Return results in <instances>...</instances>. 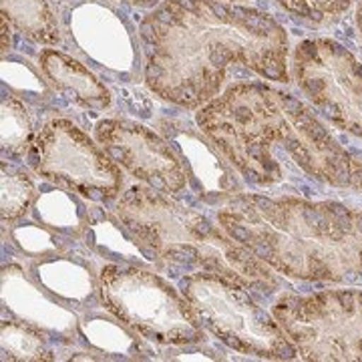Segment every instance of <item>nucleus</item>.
Returning <instances> with one entry per match:
<instances>
[{
  "label": "nucleus",
  "instance_id": "f257e3e1",
  "mask_svg": "<svg viewBox=\"0 0 362 362\" xmlns=\"http://www.w3.org/2000/svg\"><path fill=\"white\" fill-rule=\"evenodd\" d=\"M143 81L181 109L214 101L233 66L288 83V35L272 14L223 0H163L141 18Z\"/></svg>",
  "mask_w": 362,
  "mask_h": 362
},
{
  "label": "nucleus",
  "instance_id": "f03ea898",
  "mask_svg": "<svg viewBox=\"0 0 362 362\" xmlns=\"http://www.w3.org/2000/svg\"><path fill=\"white\" fill-rule=\"evenodd\" d=\"M204 131L252 185H274L286 173L362 192V161L346 153L310 107L266 83H235L195 113Z\"/></svg>",
  "mask_w": 362,
  "mask_h": 362
},
{
  "label": "nucleus",
  "instance_id": "7ed1b4c3",
  "mask_svg": "<svg viewBox=\"0 0 362 362\" xmlns=\"http://www.w3.org/2000/svg\"><path fill=\"white\" fill-rule=\"evenodd\" d=\"M216 220L272 270L308 282H362V214L337 202L235 194Z\"/></svg>",
  "mask_w": 362,
  "mask_h": 362
},
{
  "label": "nucleus",
  "instance_id": "20e7f679",
  "mask_svg": "<svg viewBox=\"0 0 362 362\" xmlns=\"http://www.w3.org/2000/svg\"><path fill=\"white\" fill-rule=\"evenodd\" d=\"M113 211L149 254L157 272L169 276L211 272L259 296H270L282 284L270 266L232 238L220 221L173 195L135 183L117 197Z\"/></svg>",
  "mask_w": 362,
  "mask_h": 362
},
{
  "label": "nucleus",
  "instance_id": "39448f33",
  "mask_svg": "<svg viewBox=\"0 0 362 362\" xmlns=\"http://www.w3.org/2000/svg\"><path fill=\"white\" fill-rule=\"evenodd\" d=\"M99 304L149 344L195 346L207 340V330L180 288L149 266L101 264Z\"/></svg>",
  "mask_w": 362,
  "mask_h": 362
},
{
  "label": "nucleus",
  "instance_id": "423d86ee",
  "mask_svg": "<svg viewBox=\"0 0 362 362\" xmlns=\"http://www.w3.org/2000/svg\"><path fill=\"white\" fill-rule=\"evenodd\" d=\"M180 290L202 326L228 349L268 361L298 356L274 314L259 306L246 286L211 272H192L180 280Z\"/></svg>",
  "mask_w": 362,
  "mask_h": 362
},
{
  "label": "nucleus",
  "instance_id": "0eeeda50",
  "mask_svg": "<svg viewBox=\"0 0 362 362\" xmlns=\"http://www.w3.org/2000/svg\"><path fill=\"white\" fill-rule=\"evenodd\" d=\"M26 161L39 177L93 204H111L123 194L121 168L101 143L66 117H52L40 125Z\"/></svg>",
  "mask_w": 362,
  "mask_h": 362
},
{
  "label": "nucleus",
  "instance_id": "6e6552de",
  "mask_svg": "<svg viewBox=\"0 0 362 362\" xmlns=\"http://www.w3.org/2000/svg\"><path fill=\"white\" fill-rule=\"evenodd\" d=\"M65 45L83 63L113 83H139L141 39L113 0H54Z\"/></svg>",
  "mask_w": 362,
  "mask_h": 362
},
{
  "label": "nucleus",
  "instance_id": "1a4fd4ad",
  "mask_svg": "<svg viewBox=\"0 0 362 362\" xmlns=\"http://www.w3.org/2000/svg\"><path fill=\"white\" fill-rule=\"evenodd\" d=\"M272 314L302 361H362V290L290 294Z\"/></svg>",
  "mask_w": 362,
  "mask_h": 362
},
{
  "label": "nucleus",
  "instance_id": "9d476101",
  "mask_svg": "<svg viewBox=\"0 0 362 362\" xmlns=\"http://www.w3.org/2000/svg\"><path fill=\"white\" fill-rule=\"evenodd\" d=\"M292 69L300 89L324 117L362 137V63L344 45L302 40L294 49Z\"/></svg>",
  "mask_w": 362,
  "mask_h": 362
},
{
  "label": "nucleus",
  "instance_id": "9b49d317",
  "mask_svg": "<svg viewBox=\"0 0 362 362\" xmlns=\"http://www.w3.org/2000/svg\"><path fill=\"white\" fill-rule=\"evenodd\" d=\"M93 133L117 165L139 183L173 197H181L192 187L183 159L156 129L113 117L101 119Z\"/></svg>",
  "mask_w": 362,
  "mask_h": 362
},
{
  "label": "nucleus",
  "instance_id": "f8f14e48",
  "mask_svg": "<svg viewBox=\"0 0 362 362\" xmlns=\"http://www.w3.org/2000/svg\"><path fill=\"white\" fill-rule=\"evenodd\" d=\"M157 129L183 159L189 171V185L206 204L218 206L228 197L244 192L235 168L199 127L183 119L163 117L157 121Z\"/></svg>",
  "mask_w": 362,
  "mask_h": 362
},
{
  "label": "nucleus",
  "instance_id": "ddd939ff",
  "mask_svg": "<svg viewBox=\"0 0 362 362\" xmlns=\"http://www.w3.org/2000/svg\"><path fill=\"white\" fill-rule=\"evenodd\" d=\"M0 298L2 308L8 314L33 324L47 332L52 340L61 344H75L77 342L78 314L71 306L52 298L47 290H42L23 266L18 264H4L0 276Z\"/></svg>",
  "mask_w": 362,
  "mask_h": 362
},
{
  "label": "nucleus",
  "instance_id": "4468645a",
  "mask_svg": "<svg viewBox=\"0 0 362 362\" xmlns=\"http://www.w3.org/2000/svg\"><path fill=\"white\" fill-rule=\"evenodd\" d=\"M93 252L77 250L30 259L28 276L52 298L77 310L99 304V268L89 264Z\"/></svg>",
  "mask_w": 362,
  "mask_h": 362
},
{
  "label": "nucleus",
  "instance_id": "2eb2a0df",
  "mask_svg": "<svg viewBox=\"0 0 362 362\" xmlns=\"http://www.w3.org/2000/svg\"><path fill=\"white\" fill-rule=\"evenodd\" d=\"M37 65L52 89L81 109L105 111L113 103L109 87L77 57L57 49H42L37 54Z\"/></svg>",
  "mask_w": 362,
  "mask_h": 362
},
{
  "label": "nucleus",
  "instance_id": "dca6fc26",
  "mask_svg": "<svg viewBox=\"0 0 362 362\" xmlns=\"http://www.w3.org/2000/svg\"><path fill=\"white\" fill-rule=\"evenodd\" d=\"M77 342L105 358L143 361L147 358L145 354H151L147 342L139 334H135L129 326L121 322L117 316L105 310L101 304L97 308L90 306L81 312Z\"/></svg>",
  "mask_w": 362,
  "mask_h": 362
},
{
  "label": "nucleus",
  "instance_id": "f3484780",
  "mask_svg": "<svg viewBox=\"0 0 362 362\" xmlns=\"http://www.w3.org/2000/svg\"><path fill=\"white\" fill-rule=\"evenodd\" d=\"M83 242L87 250L93 252L95 258L115 264H141L153 266L149 254L141 247V244L133 238V233L125 228V223L117 218V214L105 211L101 204L89 206V221L83 235Z\"/></svg>",
  "mask_w": 362,
  "mask_h": 362
},
{
  "label": "nucleus",
  "instance_id": "a211bd4d",
  "mask_svg": "<svg viewBox=\"0 0 362 362\" xmlns=\"http://www.w3.org/2000/svg\"><path fill=\"white\" fill-rule=\"evenodd\" d=\"M35 221L65 238L83 240L89 221V202L65 187H47L30 207Z\"/></svg>",
  "mask_w": 362,
  "mask_h": 362
},
{
  "label": "nucleus",
  "instance_id": "6ab92c4d",
  "mask_svg": "<svg viewBox=\"0 0 362 362\" xmlns=\"http://www.w3.org/2000/svg\"><path fill=\"white\" fill-rule=\"evenodd\" d=\"M0 8L25 39L47 47L65 45L59 16L49 0H0Z\"/></svg>",
  "mask_w": 362,
  "mask_h": 362
},
{
  "label": "nucleus",
  "instance_id": "aec40b11",
  "mask_svg": "<svg viewBox=\"0 0 362 362\" xmlns=\"http://www.w3.org/2000/svg\"><path fill=\"white\" fill-rule=\"evenodd\" d=\"M51 340L40 328L23 320H2L0 322V349L2 361L11 362H51L57 358Z\"/></svg>",
  "mask_w": 362,
  "mask_h": 362
},
{
  "label": "nucleus",
  "instance_id": "412c9836",
  "mask_svg": "<svg viewBox=\"0 0 362 362\" xmlns=\"http://www.w3.org/2000/svg\"><path fill=\"white\" fill-rule=\"evenodd\" d=\"M35 121L26 109L25 101L11 93L2 95L0 103V149L4 159H25L37 139Z\"/></svg>",
  "mask_w": 362,
  "mask_h": 362
},
{
  "label": "nucleus",
  "instance_id": "4be33fe9",
  "mask_svg": "<svg viewBox=\"0 0 362 362\" xmlns=\"http://www.w3.org/2000/svg\"><path fill=\"white\" fill-rule=\"evenodd\" d=\"M0 77L4 89L28 105H42L52 97L51 83L42 75L40 66L21 54H2Z\"/></svg>",
  "mask_w": 362,
  "mask_h": 362
},
{
  "label": "nucleus",
  "instance_id": "5701e85b",
  "mask_svg": "<svg viewBox=\"0 0 362 362\" xmlns=\"http://www.w3.org/2000/svg\"><path fill=\"white\" fill-rule=\"evenodd\" d=\"M0 180V216L4 226L25 218L33 207L37 194V183L25 169L13 168L8 161H2Z\"/></svg>",
  "mask_w": 362,
  "mask_h": 362
},
{
  "label": "nucleus",
  "instance_id": "b1692460",
  "mask_svg": "<svg viewBox=\"0 0 362 362\" xmlns=\"http://www.w3.org/2000/svg\"><path fill=\"white\" fill-rule=\"evenodd\" d=\"M65 235L40 226L39 221H26L11 228V240L18 252L28 259L45 258L73 250V244L63 242Z\"/></svg>",
  "mask_w": 362,
  "mask_h": 362
},
{
  "label": "nucleus",
  "instance_id": "393cba45",
  "mask_svg": "<svg viewBox=\"0 0 362 362\" xmlns=\"http://www.w3.org/2000/svg\"><path fill=\"white\" fill-rule=\"evenodd\" d=\"M276 2L298 18L310 23H324L328 18H337L346 13L354 0H276Z\"/></svg>",
  "mask_w": 362,
  "mask_h": 362
},
{
  "label": "nucleus",
  "instance_id": "a878e982",
  "mask_svg": "<svg viewBox=\"0 0 362 362\" xmlns=\"http://www.w3.org/2000/svg\"><path fill=\"white\" fill-rule=\"evenodd\" d=\"M2 54H8L13 49V40H11V21L2 14Z\"/></svg>",
  "mask_w": 362,
  "mask_h": 362
},
{
  "label": "nucleus",
  "instance_id": "bb28decb",
  "mask_svg": "<svg viewBox=\"0 0 362 362\" xmlns=\"http://www.w3.org/2000/svg\"><path fill=\"white\" fill-rule=\"evenodd\" d=\"M171 361H214V356H206V354H197V352H189V354H175L169 356Z\"/></svg>",
  "mask_w": 362,
  "mask_h": 362
},
{
  "label": "nucleus",
  "instance_id": "cd10ccee",
  "mask_svg": "<svg viewBox=\"0 0 362 362\" xmlns=\"http://www.w3.org/2000/svg\"><path fill=\"white\" fill-rule=\"evenodd\" d=\"M125 4H131V6H137V8H151L156 6L159 0H121Z\"/></svg>",
  "mask_w": 362,
  "mask_h": 362
},
{
  "label": "nucleus",
  "instance_id": "c85d7f7f",
  "mask_svg": "<svg viewBox=\"0 0 362 362\" xmlns=\"http://www.w3.org/2000/svg\"><path fill=\"white\" fill-rule=\"evenodd\" d=\"M356 25H358V30L362 35V0H358V8H356Z\"/></svg>",
  "mask_w": 362,
  "mask_h": 362
},
{
  "label": "nucleus",
  "instance_id": "c756f323",
  "mask_svg": "<svg viewBox=\"0 0 362 362\" xmlns=\"http://www.w3.org/2000/svg\"><path fill=\"white\" fill-rule=\"evenodd\" d=\"M223 2H242V0H223Z\"/></svg>",
  "mask_w": 362,
  "mask_h": 362
}]
</instances>
